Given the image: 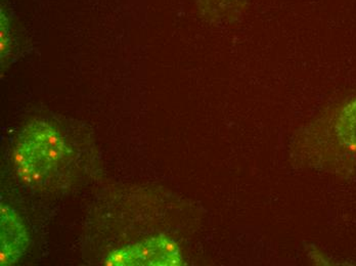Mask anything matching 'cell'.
<instances>
[{
  "label": "cell",
  "instance_id": "cell-1",
  "mask_svg": "<svg viewBox=\"0 0 356 266\" xmlns=\"http://www.w3.org/2000/svg\"><path fill=\"white\" fill-rule=\"evenodd\" d=\"M13 158L17 174L32 189H62L71 179L73 151L47 121H32L22 129Z\"/></svg>",
  "mask_w": 356,
  "mask_h": 266
},
{
  "label": "cell",
  "instance_id": "cell-2",
  "mask_svg": "<svg viewBox=\"0 0 356 266\" xmlns=\"http://www.w3.org/2000/svg\"><path fill=\"white\" fill-rule=\"evenodd\" d=\"M108 266H180L179 245L168 235H158L112 251L104 260Z\"/></svg>",
  "mask_w": 356,
  "mask_h": 266
},
{
  "label": "cell",
  "instance_id": "cell-3",
  "mask_svg": "<svg viewBox=\"0 0 356 266\" xmlns=\"http://www.w3.org/2000/svg\"><path fill=\"white\" fill-rule=\"evenodd\" d=\"M325 157L332 166L356 163V97L341 106L325 122Z\"/></svg>",
  "mask_w": 356,
  "mask_h": 266
},
{
  "label": "cell",
  "instance_id": "cell-4",
  "mask_svg": "<svg viewBox=\"0 0 356 266\" xmlns=\"http://www.w3.org/2000/svg\"><path fill=\"white\" fill-rule=\"evenodd\" d=\"M30 245L29 235L23 219L8 205L0 206V265L18 263Z\"/></svg>",
  "mask_w": 356,
  "mask_h": 266
},
{
  "label": "cell",
  "instance_id": "cell-5",
  "mask_svg": "<svg viewBox=\"0 0 356 266\" xmlns=\"http://www.w3.org/2000/svg\"><path fill=\"white\" fill-rule=\"evenodd\" d=\"M204 16L212 21L231 23L240 19L246 8V0H195Z\"/></svg>",
  "mask_w": 356,
  "mask_h": 266
},
{
  "label": "cell",
  "instance_id": "cell-6",
  "mask_svg": "<svg viewBox=\"0 0 356 266\" xmlns=\"http://www.w3.org/2000/svg\"><path fill=\"white\" fill-rule=\"evenodd\" d=\"M0 53H1V65L3 66L4 60L8 58L12 51V35H10V23L8 17L1 12L0 18Z\"/></svg>",
  "mask_w": 356,
  "mask_h": 266
}]
</instances>
